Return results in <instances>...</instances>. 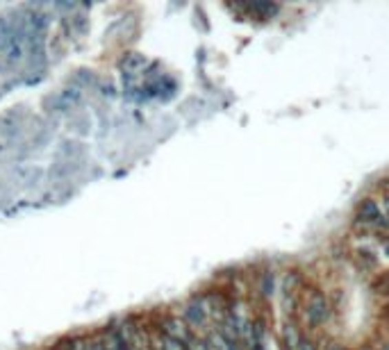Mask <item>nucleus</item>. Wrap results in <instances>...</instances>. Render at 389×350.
<instances>
[{"mask_svg":"<svg viewBox=\"0 0 389 350\" xmlns=\"http://www.w3.org/2000/svg\"><path fill=\"white\" fill-rule=\"evenodd\" d=\"M242 12L251 14L253 19H271L280 12V7L273 3H244Z\"/></svg>","mask_w":389,"mask_h":350,"instance_id":"4","label":"nucleus"},{"mask_svg":"<svg viewBox=\"0 0 389 350\" xmlns=\"http://www.w3.org/2000/svg\"><path fill=\"white\" fill-rule=\"evenodd\" d=\"M298 296H301V275L294 271H287L280 282V303L287 314H291V311L296 309Z\"/></svg>","mask_w":389,"mask_h":350,"instance_id":"3","label":"nucleus"},{"mask_svg":"<svg viewBox=\"0 0 389 350\" xmlns=\"http://www.w3.org/2000/svg\"><path fill=\"white\" fill-rule=\"evenodd\" d=\"M155 348L157 350H189V346L182 344V341H178L174 337H169V334L160 332L155 337Z\"/></svg>","mask_w":389,"mask_h":350,"instance_id":"5","label":"nucleus"},{"mask_svg":"<svg viewBox=\"0 0 389 350\" xmlns=\"http://www.w3.org/2000/svg\"><path fill=\"white\" fill-rule=\"evenodd\" d=\"M296 350H317V346H314L310 339L298 337V341H296Z\"/></svg>","mask_w":389,"mask_h":350,"instance_id":"6","label":"nucleus"},{"mask_svg":"<svg viewBox=\"0 0 389 350\" xmlns=\"http://www.w3.org/2000/svg\"><path fill=\"white\" fill-rule=\"evenodd\" d=\"M355 223L362 228H369V230H387L389 228V221L385 219L383 210H380L378 200H362L360 207L355 212Z\"/></svg>","mask_w":389,"mask_h":350,"instance_id":"1","label":"nucleus"},{"mask_svg":"<svg viewBox=\"0 0 389 350\" xmlns=\"http://www.w3.org/2000/svg\"><path fill=\"white\" fill-rule=\"evenodd\" d=\"M330 318V303L321 292H312L305 300V321L312 327L324 325Z\"/></svg>","mask_w":389,"mask_h":350,"instance_id":"2","label":"nucleus"},{"mask_svg":"<svg viewBox=\"0 0 389 350\" xmlns=\"http://www.w3.org/2000/svg\"><path fill=\"white\" fill-rule=\"evenodd\" d=\"M380 210H383V214H385V219L389 221V193H385L383 198H380Z\"/></svg>","mask_w":389,"mask_h":350,"instance_id":"7","label":"nucleus"}]
</instances>
